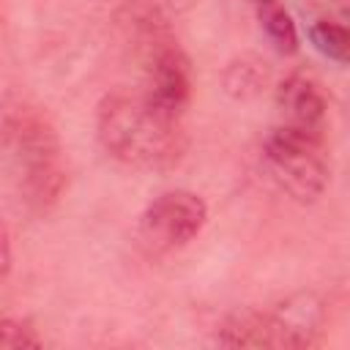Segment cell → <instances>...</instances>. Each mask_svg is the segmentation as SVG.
<instances>
[{"label": "cell", "instance_id": "cell-1", "mask_svg": "<svg viewBox=\"0 0 350 350\" xmlns=\"http://www.w3.org/2000/svg\"><path fill=\"white\" fill-rule=\"evenodd\" d=\"M96 137L120 164L148 172H164L180 164L186 134L180 118L161 112L145 93L115 90L96 107Z\"/></svg>", "mask_w": 350, "mask_h": 350}, {"label": "cell", "instance_id": "cell-2", "mask_svg": "<svg viewBox=\"0 0 350 350\" xmlns=\"http://www.w3.org/2000/svg\"><path fill=\"white\" fill-rule=\"evenodd\" d=\"M5 145L19 172V191L30 211H49L63 189L66 170L60 161V142L55 126L38 107L16 104L5 112Z\"/></svg>", "mask_w": 350, "mask_h": 350}, {"label": "cell", "instance_id": "cell-3", "mask_svg": "<svg viewBox=\"0 0 350 350\" xmlns=\"http://www.w3.org/2000/svg\"><path fill=\"white\" fill-rule=\"evenodd\" d=\"M262 159L273 180L298 202H314L328 186L323 137L276 123L262 139Z\"/></svg>", "mask_w": 350, "mask_h": 350}, {"label": "cell", "instance_id": "cell-4", "mask_svg": "<svg viewBox=\"0 0 350 350\" xmlns=\"http://www.w3.org/2000/svg\"><path fill=\"white\" fill-rule=\"evenodd\" d=\"M208 221V205L197 191L172 189L148 202L139 216V238L153 252L189 246Z\"/></svg>", "mask_w": 350, "mask_h": 350}, {"label": "cell", "instance_id": "cell-5", "mask_svg": "<svg viewBox=\"0 0 350 350\" xmlns=\"http://www.w3.org/2000/svg\"><path fill=\"white\" fill-rule=\"evenodd\" d=\"M142 93L170 118H180L186 112L191 101V63L178 44L161 41L156 46L148 60V79Z\"/></svg>", "mask_w": 350, "mask_h": 350}, {"label": "cell", "instance_id": "cell-6", "mask_svg": "<svg viewBox=\"0 0 350 350\" xmlns=\"http://www.w3.org/2000/svg\"><path fill=\"white\" fill-rule=\"evenodd\" d=\"M276 109L279 123L309 131L317 137H325V120H328V104L314 79L306 74H287L276 88Z\"/></svg>", "mask_w": 350, "mask_h": 350}, {"label": "cell", "instance_id": "cell-7", "mask_svg": "<svg viewBox=\"0 0 350 350\" xmlns=\"http://www.w3.org/2000/svg\"><path fill=\"white\" fill-rule=\"evenodd\" d=\"M276 347H306L317 339L323 325L320 301L309 293L293 295L271 312Z\"/></svg>", "mask_w": 350, "mask_h": 350}, {"label": "cell", "instance_id": "cell-8", "mask_svg": "<svg viewBox=\"0 0 350 350\" xmlns=\"http://www.w3.org/2000/svg\"><path fill=\"white\" fill-rule=\"evenodd\" d=\"M219 345L224 347H276L271 312L241 309L232 312L219 328Z\"/></svg>", "mask_w": 350, "mask_h": 350}, {"label": "cell", "instance_id": "cell-9", "mask_svg": "<svg viewBox=\"0 0 350 350\" xmlns=\"http://www.w3.org/2000/svg\"><path fill=\"white\" fill-rule=\"evenodd\" d=\"M257 22H260V30L265 33L268 44L279 55H295L298 52L301 36H298V27H295L290 11L282 3H276V0L260 3L257 5Z\"/></svg>", "mask_w": 350, "mask_h": 350}, {"label": "cell", "instance_id": "cell-10", "mask_svg": "<svg viewBox=\"0 0 350 350\" xmlns=\"http://www.w3.org/2000/svg\"><path fill=\"white\" fill-rule=\"evenodd\" d=\"M221 79H224L227 96L246 101V98H254V96L262 90L268 74H265V68H262V63H260L257 57L243 55V57H235L232 63H227Z\"/></svg>", "mask_w": 350, "mask_h": 350}, {"label": "cell", "instance_id": "cell-11", "mask_svg": "<svg viewBox=\"0 0 350 350\" xmlns=\"http://www.w3.org/2000/svg\"><path fill=\"white\" fill-rule=\"evenodd\" d=\"M306 33L312 46L323 57L334 63H350V25L334 19H314Z\"/></svg>", "mask_w": 350, "mask_h": 350}, {"label": "cell", "instance_id": "cell-12", "mask_svg": "<svg viewBox=\"0 0 350 350\" xmlns=\"http://www.w3.org/2000/svg\"><path fill=\"white\" fill-rule=\"evenodd\" d=\"M41 345H44V339L27 317H3L0 320V347L3 350H38Z\"/></svg>", "mask_w": 350, "mask_h": 350}, {"label": "cell", "instance_id": "cell-13", "mask_svg": "<svg viewBox=\"0 0 350 350\" xmlns=\"http://www.w3.org/2000/svg\"><path fill=\"white\" fill-rule=\"evenodd\" d=\"M0 246H3V268H0V273H3V279H5L8 271H11V235H8V227H3Z\"/></svg>", "mask_w": 350, "mask_h": 350}, {"label": "cell", "instance_id": "cell-14", "mask_svg": "<svg viewBox=\"0 0 350 350\" xmlns=\"http://www.w3.org/2000/svg\"><path fill=\"white\" fill-rule=\"evenodd\" d=\"M334 5V11L345 19V25H350V0H328Z\"/></svg>", "mask_w": 350, "mask_h": 350}, {"label": "cell", "instance_id": "cell-15", "mask_svg": "<svg viewBox=\"0 0 350 350\" xmlns=\"http://www.w3.org/2000/svg\"><path fill=\"white\" fill-rule=\"evenodd\" d=\"M252 3H257V5H260V3H268V0H252Z\"/></svg>", "mask_w": 350, "mask_h": 350}]
</instances>
